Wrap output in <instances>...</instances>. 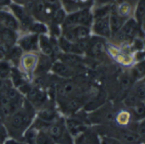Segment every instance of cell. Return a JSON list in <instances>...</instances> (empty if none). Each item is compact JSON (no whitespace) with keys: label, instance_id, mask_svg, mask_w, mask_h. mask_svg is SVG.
<instances>
[{"label":"cell","instance_id":"cell-1","mask_svg":"<svg viewBox=\"0 0 145 144\" xmlns=\"http://www.w3.org/2000/svg\"><path fill=\"white\" fill-rule=\"evenodd\" d=\"M35 115L33 106L28 101L24 100L22 106L15 112L5 123L8 134L16 139L22 137L23 133L31 126L32 121Z\"/></svg>","mask_w":145,"mask_h":144},{"label":"cell","instance_id":"cell-2","mask_svg":"<svg viewBox=\"0 0 145 144\" xmlns=\"http://www.w3.org/2000/svg\"><path fill=\"white\" fill-rule=\"evenodd\" d=\"M93 14L91 9L84 8L74 12H70L68 15H67L63 23L61 24V28H67L77 25H82L91 28L93 23Z\"/></svg>","mask_w":145,"mask_h":144},{"label":"cell","instance_id":"cell-3","mask_svg":"<svg viewBox=\"0 0 145 144\" xmlns=\"http://www.w3.org/2000/svg\"><path fill=\"white\" fill-rule=\"evenodd\" d=\"M142 31L141 28L133 17H130L123 25V27L113 37L119 42L127 43L133 42Z\"/></svg>","mask_w":145,"mask_h":144},{"label":"cell","instance_id":"cell-4","mask_svg":"<svg viewBox=\"0 0 145 144\" xmlns=\"http://www.w3.org/2000/svg\"><path fill=\"white\" fill-rule=\"evenodd\" d=\"M10 6L14 13V16L19 22L20 26L28 29L31 24L34 22L32 15L26 10L25 7L19 4H11Z\"/></svg>","mask_w":145,"mask_h":144},{"label":"cell","instance_id":"cell-5","mask_svg":"<svg viewBox=\"0 0 145 144\" xmlns=\"http://www.w3.org/2000/svg\"><path fill=\"white\" fill-rule=\"evenodd\" d=\"M20 108L2 90L0 91V116L3 118L5 122Z\"/></svg>","mask_w":145,"mask_h":144},{"label":"cell","instance_id":"cell-6","mask_svg":"<svg viewBox=\"0 0 145 144\" xmlns=\"http://www.w3.org/2000/svg\"><path fill=\"white\" fill-rule=\"evenodd\" d=\"M93 33L101 38H110L112 36L111 28L109 24V16L94 19L91 25Z\"/></svg>","mask_w":145,"mask_h":144},{"label":"cell","instance_id":"cell-7","mask_svg":"<svg viewBox=\"0 0 145 144\" xmlns=\"http://www.w3.org/2000/svg\"><path fill=\"white\" fill-rule=\"evenodd\" d=\"M51 70L56 76L65 79H70L76 76V68L71 67L60 60L52 63Z\"/></svg>","mask_w":145,"mask_h":144},{"label":"cell","instance_id":"cell-8","mask_svg":"<svg viewBox=\"0 0 145 144\" xmlns=\"http://www.w3.org/2000/svg\"><path fill=\"white\" fill-rule=\"evenodd\" d=\"M39 34H30L24 35L18 40V46L25 52H34L37 51L39 48Z\"/></svg>","mask_w":145,"mask_h":144},{"label":"cell","instance_id":"cell-9","mask_svg":"<svg viewBox=\"0 0 145 144\" xmlns=\"http://www.w3.org/2000/svg\"><path fill=\"white\" fill-rule=\"evenodd\" d=\"M128 19L129 18H126L118 13V11L116 10V5L114 4L112 7L111 12L109 14V24H110L112 36L114 35L123 27V25Z\"/></svg>","mask_w":145,"mask_h":144},{"label":"cell","instance_id":"cell-10","mask_svg":"<svg viewBox=\"0 0 145 144\" xmlns=\"http://www.w3.org/2000/svg\"><path fill=\"white\" fill-rule=\"evenodd\" d=\"M47 131L56 141V143H58V141L62 138L64 134L67 132L65 120L58 118L56 121L50 124V126L47 129Z\"/></svg>","mask_w":145,"mask_h":144},{"label":"cell","instance_id":"cell-11","mask_svg":"<svg viewBox=\"0 0 145 144\" xmlns=\"http://www.w3.org/2000/svg\"><path fill=\"white\" fill-rule=\"evenodd\" d=\"M65 125L67 132L74 137L78 136L86 129V124L78 118H69L65 120Z\"/></svg>","mask_w":145,"mask_h":144},{"label":"cell","instance_id":"cell-12","mask_svg":"<svg viewBox=\"0 0 145 144\" xmlns=\"http://www.w3.org/2000/svg\"><path fill=\"white\" fill-rule=\"evenodd\" d=\"M0 25L16 32L20 28V23L16 17L5 11H0Z\"/></svg>","mask_w":145,"mask_h":144},{"label":"cell","instance_id":"cell-13","mask_svg":"<svg viewBox=\"0 0 145 144\" xmlns=\"http://www.w3.org/2000/svg\"><path fill=\"white\" fill-rule=\"evenodd\" d=\"M27 94L28 101L33 106H41L46 100V94L39 88H31Z\"/></svg>","mask_w":145,"mask_h":144},{"label":"cell","instance_id":"cell-14","mask_svg":"<svg viewBox=\"0 0 145 144\" xmlns=\"http://www.w3.org/2000/svg\"><path fill=\"white\" fill-rule=\"evenodd\" d=\"M56 91L58 93V95L61 98L68 99L71 97H74V94L77 91V88L74 82L66 81V82H63L61 84H59Z\"/></svg>","mask_w":145,"mask_h":144},{"label":"cell","instance_id":"cell-15","mask_svg":"<svg viewBox=\"0 0 145 144\" xmlns=\"http://www.w3.org/2000/svg\"><path fill=\"white\" fill-rule=\"evenodd\" d=\"M17 41V34L16 31L0 25V42H3L11 47Z\"/></svg>","mask_w":145,"mask_h":144},{"label":"cell","instance_id":"cell-16","mask_svg":"<svg viewBox=\"0 0 145 144\" xmlns=\"http://www.w3.org/2000/svg\"><path fill=\"white\" fill-rule=\"evenodd\" d=\"M58 58L60 61H61L62 63L74 67V68H77L79 67L83 59L80 57V55L79 54H74V53H66V52H62L58 54Z\"/></svg>","mask_w":145,"mask_h":144},{"label":"cell","instance_id":"cell-17","mask_svg":"<svg viewBox=\"0 0 145 144\" xmlns=\"http://www.w3.org/2000/svg\"><path fill=\"white\" fill-rule=\"evenodd\" d=\"M38 118L45 123L52 124L58 119V115L56 111L53 107L48 106V107H44L39 111Z\"/></svg>","mask_w":145,"mask_h":144},{"label":"cell","instance_id":"cell-18","mask_svg":"<svg viewBox=\"0 0 145 144\" xmlns=\"http://www.w3.org/2000/svg\"><path fill=\"white\" fill-rule=\"evenodd\" d=\"M58 46L59 48L66 53H74V54H79L82 55V52L79 49L78 46L76 43H72L68 40H67L65 38L61 36L58 40Z\"/></svg>","mask_w":145,"mask_h":144},{"label":"cell","instance_id":"cell-19","mask_svg":"<svg viewBox=\"0 0 145 144\" xmlns=\"http://www.w3.org/2000/svg\"><path fill=\"white\" fill-rule=\"evenodd\" d=\"M119 137L125 144H139L142 139V137L137 132L128 129L120 131Z\"/></svg>","mask_w":145,"mask_h":144},{"label":"cell","instance_id":"cell-20","mask_svg":"<svg viewBox=\"0 0 145 144\" xmlns=\"http://www.w3.org/2000/svg\"><path fill=\"white\" fill-rule=\"evenodd\" d=\"M39 46L41 49V52L44 55L51 57L55 54L54 49L50 41V39H49L48 36L45 34H40L39 37Z\"/></svg>","mask_w":145,"mask_h":144},{"label":"cell","instance_id":"cell-21","mask_svg":"<svg viewBox=\"0 0 145 144\" xmlns=\"http://www.w3.org/2000/svg\"><path fill=\"white\" fill-rule=\"evenodd\" d=\"M37 63H38V58L33 54H27V55L22 56V57L21 59V63H22L23 69L27 72V73L34 72Z\"/></svg>","mask_w":145,"mask_h":144},{"label":"cell","instance_id":"cell-22","mask_svg":"<svg viewBox=\"0 0 145 144\" xmlns=\"http://www.w3.org/2000/svg\"><path fill=\"white\" fill-rule=\"evenodd\" d=\"M51 60H50V57L45 56L44 54H42L39 58L38 59V63L34 70L35 74H43L44 72H46L47 70H49L50 69H51Z\"/></svg>","mask_w":145,"mask_h":144},{"label":"cell","instance_id":"cell-23","mask_svg":"<svg viewBox=\"0 0 145 144\" xmlns=\"http://www.w3.org/2000/svg\"><path fill=\"white\" fill-rule=\"evenodd\" d=\"M133 18L137 24L141 25L143 18L145 17V0H138L133 9Z\"/></svg>","mask_w":145,"mask_h":144},{"label":"cell","instance_id":"cell-24","mask_svg":"<svg viewBox=\"0 0 145 144\" xmlns=\"http://www.w3.org/2000/svg\"><path fill=\"white\" fill-rule=\"evenodd\" d=\"M130 108L131 109L132 117L136 121H141L145 118V102L143 100L137 102Z\"/></svg>","mask_w":145,"mask_h":144},{"label":"cell","instance_id":"cell-25","mask_svg":"<svg viewBox=\"0 0 145 144\" xmlns=\"http://www.w3.org/2000/svg\"><path fill=\"white\" fill-rule=\"evenodd\" d=\"M131 77L133 81H139L145 77V59L138 62L131 69Z\"/></svg>","mask_w":145,"mask_h":144},{"label":"cell","instance_id":"cell-26","mask_svg":"<svg viewBox=\"0 0 145 144\" xmlns=\"http://www.w3.org/2000/svg\"><path fill=\"white\" fill-rule=\"evenodd\" d=\"M66 100L67 102L64 104V107L68 112H77L83 106V100L80 97H71Z\"/></svg>","mask_w":145,"mask_h":144},{"label":"cell","instance_id":"cell-27","mask_svg":"<svg viewBox=\"0 0 145 144\" xmlns=\"http://www.w3.org/2000/svg\"><path fill=\"white\" fill-rule=\"evenodd\" d=\"M35 144H57L46 129H39L37 132Z\"/></svg>","mask_w":145,"mask_h":144},{"label":"cell","instance_id":"cell-28","mask_svg":"<svg viewBox=\"0 0 145 144\" xmlns=\"http://www.w3.org/2000/svg\"><path fill=\"white\" fill-rule=\"evenodd\" d=\"M22 52H23L22 49L19 46L15 45V46L10 47L7 59L12 61L14 64L18 65L21 63V59L22 57Z\"/></svg>","mask_w":145,"mask_h":144},{"label":"cell","instance_id":"cell-29","mask_svg":"<svg viewBox=\"0 0 145 144\" xmlns=\"http://www.w3.org/2000/svg\"><path fill=\"white\" fill-rule=\"evenodd\" d=\"M72 30H74V35L78 40H84L90 38V34H91V28L86 27V26H82V25H77L72 27Z\"/></svg>","mask_w":145,"mask_h":144},{"label":"cell","instance_id":"cell-30","mask_svg":"<svg viewBox=\"0 0 145 144\" xmlns=\"http://www.w3.org/2000/svg\"><path fill=\"white\" fill-rule=\"evenodd\" d=\"M113 5H114L97 6V8L92 12L93 18L94 19H97V18H102V17H108L109 14H110V12H111V10H112Z\"/></svg>","mask_w":145,"mask_h":144},{"label":"cell","instance_id":"cell-31","mask_svg":"<svg viewBox=\"0 0 145 144\" xmlns=\"http://www.w3.org/2000/svg\"><path fill=\"white\" fill-rule=\"evenodd\" d=\"M67 15L65 12V10L62 7H59L57 9H56L53 11V14L51 16V19L50 22L54 24H57V25H61L66 18Z\"/></svg>","mask_w":145,"mask_h":144},{"label":"cell","instance_id":"cell-32","mask_svg":"<svg viewBox=\"0 0 145 144\" xmlns=\"http://www.w3.org/2000/svg\"><path fill=\"white\" fill-rule=\"evenodd\" d=\"M104 43L101 40H97L95 41H93L92 40H91V45L89 47V52H91V53L94 56H99L101 55L103 52H104Z\"/></svg>","mask_w":145,"mask_h":144},{"label":"cell","instance_id":"cell-33","mask_svg":"<svg viewBox=\"0 0 145 144\" xmlns=\"http://www.w3.org/2000/svg\"><path fill=\"white\" fill-rule=\"evenodd\" d=\"M11 67L8 61L0 60V79L6 80L10 77Z\"/></svg>","mask_w":145,"mask_h":144},{"label":"cell","instance_id":"cell-34","mask_svg":"<svg viewBox=\"0 0 145 144\" xmlns=\"http://www.w3.org/2000/svg\"><path fill=\"white\" fill-rule=\"evenodd\" d=\"M32 33L33 34H46L48 33V28L42 22H33L31 26L29 27L28 28Z\"/></svg>","mask_w":145,"mask_h":144},{"label":"cell","instance_id":"cell-35","mask_svg":"<svg viewBox=\"0 0 145 144\" xmlns=\"http://www.w3.org/2000/svg\"><path fill=\"white\" fill-rule=\"evenodd\" d=\"M131 118V115L128 112L122 111L116 116V121L120 125L125 126V125H128V124L130 123Z\"/></svg>","mask_w":145,"mask_h":144},{"label":"cell","instance_id":"cell-36","mask_svg":"<svg viewBox=\"0 0 145 144\" xmlns=\"http://www.w3.org/2000/svg\"><path fill=\"white\" fill-rule=\"evenodd\" d=\"M8 131L5 126V120L0 116V143H3L8 138Z\"/></svg>","mask_w":145,"mask_h":144},{"label":"cell","instance_id":"cell-37","mask_svg":"<svg viewBox=\"0 0 145 144\" xmlns=\"http://www.w3.org/2000/svg\"><path fill=\"white\" fill-rule=\"evenodd\" d=\"M9 50H10V46H8L3 42H0V60L7 59Z\"/></svg>","mask_w":145,"mask_h":144},{"label":"cell","instance_id":"cell-38","mask_svg":"<svg viewBox=\"0 0 145 144\" xmlns=\"http://www.w3.org/2000/svg\"><path fill=\"white\" fill-rule=\"evenodd\" d=\"M141 137H145V118L139 121V124L137 127L136 131Z\"/></svg>","mask_w":145,"mask_h":144},{"label":"cell","instance_id":"cell-39","mask_svg":"<svg viewBox=\"0 0 145 144\" xmlns=\"http://www.w3.org/2000/svg\"><path fill=\"white\" fill-rule=\"evenodd\" d=\"M44 3L47 6L56 10L59 7H61V0H44Z\"/></svg>","mask_w":145,"mask_h":144},{"label":"cell","instance_id":"cell-40","mask_svg":"<svg viewBox=\"0 0 145 144\" xmlns=\"http://www.w3.org/2000/svg\"><path fill=\"white\" fill-rule=\"evenodd\" d=\"M116 0H95L97 6L101 5H114Z\"/></svg>","mask_w":145,"mask_h":144},{"label":"cell","instance_id":"cell-41","mask_svg":"<svg viewBox=\"0 0 145 144\" xmlns=\"http://www.w3.org/2000/svg\"><path fill=\"white\" fill-rule=\"evenodd\" d=\"M137 1H138V0H116V2L118 4H120V3H127L130 5H131L133 8H134V6H135V5L137 4Z\"/></svg>","mask_w":145,"mask_h":144},{"label":"cell","instance_id":"cell-42","mask_svg":"<svg viewBox=\"0 0 145 144\" xmlns=\"http://www.w3.org/2000/svg\"><path fill=\"white\" fill-rule=\"evenodd\" d=\"M3 144H22V142H20L19 141H17L15 138H7Z\"/></svg>","mask_w":145,"mask_h":144},{"label":"cell","instance_id":"cell-43","mask_svg":"<svg viewBox=\"0 0 145 144\" xmlns=\"http://www.w3.org/2000/svg\"><path fill=\"white\" fill-rule=\"evenodd\" d=\"M11 5V0H0V6H8Z\"/></svg>","mask_w":145,"mask_h":144},{"label":"cell","instance_id":"cell-44","mask_svg":"<svg viewBox=\"0 0 145 144\" xmlns=\"http://www.w3.org/2000/svg\"><path fill=\"white\" fill-rule=\"evenodd\" d=\"M140 28H141L142 31L145 32V17L143 18V20H142V23L140 25Z\"/></svg>","mask_w":145,"mask_h":144},{"label":"cell","instance_id":"cell-45","mask_svg":"<svg viewBox=\"0 0 145 144\" xmlns=\"http://www.w3.org/2000/svg\"><path fill=\"white\" fill-rule=\"evenodd\" d=\"M5 87V80L0 79V91H1Z\"/></svg>","mask_w":145,"mask_h":144},{"label":"cell","instance_id":"cell-46","mask_svg":"<svg viewBox=\"0 0 145 144\" xmlns=\"http://www.w3.org/2000/svg\"><path fill=\"white\" fill-rule=\"evenodd\" d=\"M102 144H112V143H111L110 141L107 138V139H104V140H103V141Z\"/></svg>","mask_w":145,"mask_h":144},{"label":"cell","instance_id":"cell-47","mask_svg":"<svg viewBox=\"0 0 145 144\" xmlns=\"http://www.w3.org/2000/svg\"><path fill=\"white\" fill-rule=\"evenodd\" d=\"M144 102H145V100H144Z\"/></svg>","mask_w":145,"mask_h":144},{"label":"cell","instance_id":"cell-48","mask_svg":"<svg viewBox=\"0 0 145 144\" xmlns=\"http://www.w3.org/2000/svg\"><path fill=\"white\" fill-rule=\"evenodd\" d=\"M0 144H1V143H0Z\"/></svg>","mask_w":145,"mask_h":144}]
</instances>
